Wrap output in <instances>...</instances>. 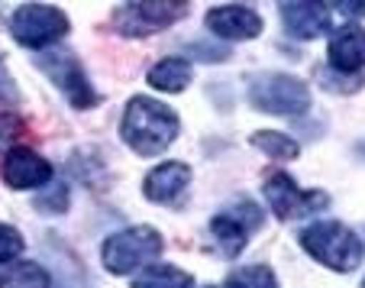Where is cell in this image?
<instances>
[{"label": "cell", "instance_id": "cell-26", "mask_svg": "<svg viewBox=\"0 0 365 288\" xmlns=\"http://www.w3.org/2000/svg\"><path fill=\"white\" fill-rule=\"evenodd\" d=\"M359 149H362V152H365V143H362V146H359Z\"/></svg>", "mask_w": 365, "mask_h": 288}, {"label": "cell", "instance_id": "cell-14", "mask_svg": "<svg viewBox=\"0 0 365 288\" xmlns=\"http://www.w3.org/2000/svg\"><path fill=\"white\" fill-rule=\"evenodd\" d=\"M282 23L294 39H317L333 20L327 4H282Z\"/></svg>", "mask_w": 365, "mask_h": 288}, {"label": "cell", "instance_id": "cell-15", "mask_svg": "<svg viewBox=\"0 0 365 288\" xmlns=\"http://www.w3.org/2000/svg\"><path fill=\"white\" fill-rule=\"evenodd\" d=\"M191 78H194V71H191V62H187V59H181V55H165V59H159V62L149 69L145 81H149L155 91L178 94V91H185L187 84H191Z\"/></svg>", "mask_w": 365, "mask_h": 288}, {"label": "cell", "instance_id": "cell-21", "mask_svg": "<svg viewBox=\"0 0 365 288\" xmlns=\"http://www.w3.org/2000/svg\"><path fill=\"white\" fill-rule=\"evenodd\" d=\"M23 247H26V240H23L20 230L10 224H0V266L14 262L23 253Z\"/></svg>", "mask_w": 365, "mask_h": 288}, {"label": "cell", "instance_id": "cell-16", "mask_svg": "<svg viewBox=\"0 0 365 288\" xmlns=\"http://www.w3.org/2000/svg\"><path fill=\"white\" fill-rule=\"evenodd\" d=\"M133 288H194V279L178 266H149L133 279Z\"/></svg>", "mask_w": 365, "mask_h": 288}, {"label": "cell", "instance_id": "cell-22", "mask_svg": "<svg viewBox=\"0 0 365 288\" xmlns=\"http://www.w3.org/2000/svg\"><path fill=\"white\" fill-rule=\"evenodd\" d=\"M23 133V120L16 114H0V152L14 149V139Z\"/></svg>", "mask_w": 365, "mask_h": 288}, {"label": "cell", "instance_id": "cell-25", "mask_svg": "<svg viewBox=\"0 0 365 288\" xmlns=\"http://www.w3.org/2000/svg\"><path fill=\"white\" fill-rule=\"evenodd\" d=\"M336 10H343V14H349V16H362L365 14V4H339Z\"/></svg>", "mask_w": 365, "mask_h": 288}, {"label": "cell", "instance_id": "cell-27", "mask_svg": "<svg viewBox=\"0 0 365 288\" xmlns=\"http://www.w3.org/2000/svg\"><path fill=\"white\" fill-rule=\"evenodd\" d=\"M359 288H365V279H362V285H359Z\"/></svg>", "mask_w": 365, "mask_h": 288}, {"label": "cell", "instance_id": "cell-4", "mask_svg": "<svg viewBox=\"0 0 365 288\" xmlns=\"http://www.w3.org/2000/svg\"><path fill=\"white\" fill-rule=\"evenodd\" d=\"M249 104L262 114L275 117H297L310 107V88L294 75L269 71L249 81Z\"/></svg>", "mask_w": 365, "mask_h": 288}, {"label": "cell", "instance_id": "cell-9", "mask_svg": "<svg viewBox=\"0 0 365 288\" xmlns=\"http://www.w3.org/2000/svg\"><path fill=\"white\" fill-rule=\"evenodd\" d=\"M262 194L278 220L307 217V214H317L330 204V194L327 192H301V188L294 185V179L284 175V172H272L262 185Z\"/></svg>", "mask_w": 365, "mask_h": 288}, {"label": "cell", "instance_id": "cell-20", "mask_svg": "<svg viewBox=\"0 0 365 288\" xmlns=\"http://www.w3.org/2000/svg\"><path fill=\"white\" fill-rule=\"evenodd\" d=\"M36 211H42V214H65V211H68V188H65L62 182L52 179V188H48L46 194H39V198H36Z\"/></svg>", "mask_w": 365, "mask_h": 288}, {"label": "cell", "instance_id": "cell-2", "mask_svg": "<svg viewBox=\"0 0 365 288\" xmlns=\"http://www.w3.org/2000/svg\"><path fill=\"white\" fill-rule=\"evenodd\" d=\"M301 247L333 272H352L365 259V243L339 220H314L301 230Z\"/></svg>", "mask_w": 365, "mask_h": 288}, {"label": "cell", "instance_id": "cell-5", "mask_svg": "<svg viewBox=\"0 0 365 288\" xmlns=\"http://www.w3.org/2000/svg\"><path fill=\"white\" fill-rule=\"evenodd\" d=\"M36 62H39V69L48 75V81H52L65 97H68L71 107L91 110V107H97V104H101L94 84L88 81V75H84L81 62H78L68 49L52 46V49H46V52H42Z\"/></svg>", "mask_w": 365, "mask_h": 288}, {"label": "cell", "instance_id": "cell-12", "mask_svg": "<svg viewBox=\"0 0 365 288\" xmlns=\"http://www.w3.org/2000/svg\"><path fill=\"white\" fill-rule=\"evenodd\" d=\"M327 59L339 75H362L365 69V29L359 23H346L330 36Z\"/></svg>", "mask_w": 365, "mask_h": 288}, {"label": "cell", "instance_id": "cell-8", "mask_svg": "<svg viewBox=\"0 0 365 288\" xmlns=\"http://www.w3.org/2000/svg\"><path fill=\"white\" fill-rule=\"evenodd\" d=\"M265 214L255 201H236L233 207L210 217V237L223 256H240L255 230H262Z\"/></svg>", "mask_w": 365, "mask_h": 288}, {"label": "cell", "instance_id": "cell-17", "mask_svg": "<svg viewBox=\"0 0 365 288\" xmlns=\"http://www.w3.org/2000/svg\"><path fill=\"white\" fill-rule=\"evenodd\" d=\"M249 143H252L259 152H265L269 159H278V162H294V159L301 156V146L278 130H259L249 136Z\"/></svg>", "mask_w": 365, "mask_h": 288}, {"label": "cell", "instance_id": "cell-13", "mask_svg": "<svg viewBox=\"0 0 365 288\" xmlns=\"http://www.w3.org/2000/svg\"><path fill=\"white\" fill-rule=\"evenodd\" d=\"M191 185V165L185 162H162L145 175L143 192L152 204H178L185 188Z\"/></svg>", "mask_w": 365, "mask_h": 288}, {"label": "cell", "instance_id": "cell-24", "mask_svg": "<svg viewBox=\"0 0 365 288\" xmlns=\"http://www.w3.org/2000/svg\"><path fill=\"white\" fill-rule=\"evenodd\" d=\"M16 97H20V91H16V84H14V78H10V71L0 65V101H7V104H14Z\"/></svg>", "mask_w": 365, "mask_h": 288}, {"label": "cell", "instance_id": "cell-18", "mask_svg": "<svg viewBox=\"0 0 365 288\" xmlns=\"http://www.w3.org/2000/svg\"><path fill=\"white\" fill-rule=\"evenodd\" d=\"M0 288H52V279L39 262H16L0 272Z\"/></svg>", "mask_w": 365, "mask_h": 288}, {"label": "cell", "instance_id": "cell-11", "mask_svg": "<svg viewBox=\"0 0 365 288\" xmlns=\"http://www.w3.org/2000/svg\"><path fill=\"white\" fill-rule=\"evenodd\" d=\"M207 29L214 36L227 42H242V39H255L262 33V16L255 10L242 7V4H220V7H210L204 16Z\"/></svg>", "mask_w": 365, "mask_h": 288}, {"label": "cell", "instance_id": "cell-6", "mask_svg": "<svg viewBox=\"0 0 365 288\" xmlns=\"http://www.w3.org/2000/svg\"><path fill=\"white\" fill-rule=\"evenodd\" d=\"M10 36L26 49H52L68 36V16L48 4H26L10 16Z\"/></svg>", "mask_w": 365, "mask_h": 288}, {"label": "cell", "instance_id": "cell-10", "mask_svg": "<svg viewBox=\"0 0 365 288\" xmlns=\"http://www.w3.org/2000/svg\"><path fill=\"white\" fill-rule=\"evenodd\" d=\"M52 162L42 159L36 149H26V146H14V149L4 156V182L16 192H33L39 185H48L52 182Z\"/></svg>", "mask_w": 365, "mask_h": 288}, {"label": "cell", "instance_id": "cell-7", "mask_svg": "<svg viewBox=\"0 0 365 288\" xmlns=\"http://www.w3.org/2000/svg\"><path fill=\"white\" fill-rule=\"evenodd\" d=\"M187 10V4H175V0H136V4H120L113 10V29L120 36H130V39H139V36H152L168 29L175 20H181Z\"/></svg>", "mask_w": 365, "mask_h": 288}, {"label": "cell", "instance_id": "cell-3", "mask_svg": "<svg viewBox=\"0 0 365 288\" xmlns=\"http://www.w3.org/2000/svg\"><path fill=\"white\" fill-rule=\"evenodd\" d=\"M165 240L155 227H130V230H120V234L107 237L101 247V262L107 272L113 275H130L136 269H143L149 259L162 253Z\"/></svg>", "mask_w": 365, "mask_h": 288}, {"label": "cell", "instance_id": "cell-1", "mask_svg": "<svg viewBox=\"0 0 365 288\" xmlns=\"http://www.w3.org/2000/svg\"><path fill=\"white\" fill-rule=\"evenodd\" d=\"M181 120L168 104L155 101V97L136 94L123 110V124H120V136L130 149L139 156H159L178 139Z\"/></svg>", "mask_w": 365, "mask_h": 288}, {"label": "cell", "instance_id": "cell-19", "mask_svg": "<svg viewBox=\"0 0 365 288\" xmlns=\"http://www.w3.org/2000/svg\"><path fill=\"white\" fill-rule=\"evenodd\" d=\"M227 288H278V279L269 266H240L227 275Z\"/></svg>", "mask_w": 365, "mask_h": 288}, {"label": "cell", "instance_id": "cell-23", "mask_svg": "<svg viewBox=\"0 0 365 288\" xmlns=\"http://www.w3.org/2000/svg\"><path fill=\"white\" fill-rule=\"evenodd\" d=\"M187 52H191L194 59H200V62H223V59L230 55V46H220V49L207 46L204 49V42H191V46H187Z\"/></svg>", "mask_w": 365, "mask_h": 288}]
</instances>
